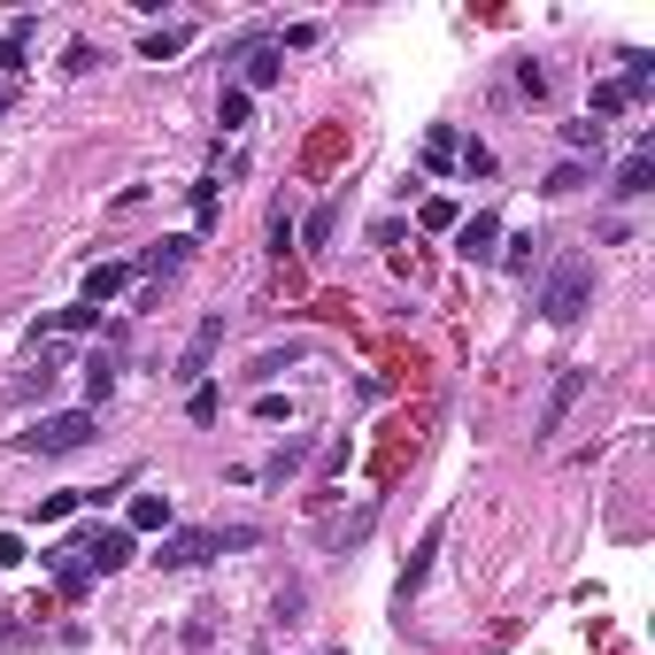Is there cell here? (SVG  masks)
Wrapping results in <instances>:
<instances>
[{
    "mask_svg": "<svg viewBox=\"0 0 655 655\" xmlns=\"http://www.w3.org/2000/svg\"><path fill=\"white\" fill-rule=\"evenodd\" d=\"M587 293H594V263H587V255H563L555 278H547V293H540L547 324H579V316H587Z\"/></svg>",
    "mask_w": 655,
    "mask_h": 655,
    "instance_id": "cell-1",
    "label": "cell"
},
{
    "mask_svg": "<svg viewBox=\"0 0 655 655\" xmlns=\"http://www.w3.org/2000/svg\"><path fill=\"white\" fill-rule=\"evenodd\" d=\"M86 440H93V408H54V417H39L16 448L24 455H77Z\"/></svg>",
    "mask_w": 655,
    "mask_h": 655,
    "instance_id": "cell-2",
    "label": "cell"
},
{
    "mask_svg": "<svg viewBox=\"0 0 655 655\" xmlns=\"http://www.w3.org/2000/svg\"><path fill=\"white\" fill-rule=\"evenodd\" d=\"M224 547H255V525H231V532H171L162 540V570H193V563H209V555H224Z\"/></svg>",
    "mask_w": 655,
    "mask_h": 655,
    "instance_id": "cell-3",
    "label": "cell"
},
{
    "mask_svg": "<svg viewBox=\"0 0 655 655\" xmlns=\"http://www.w3.org/2000/svg\"><path fill=\"white\" fill-rule=\"evenodd\" d=\"M216 348H224V316H201V332H193V340H186V355H178V378H186V386H209Z\"/></svg>",
    "mask_w": 655,
    "mask_h": 655,
    "instance_id": "cell-4",
    "label": "cell"
},
{
    "mask_svg": "<svg viewBox=\"0 0 655 655\" xmlns=\"http://www.w3.org/2000/svg\"><path fill=\"white\" fill-rule=\"evenodd\" d=\"M186 263H193V239H186V231H178V239H162V248H147V255H139V263H131V278H147V293H154V286H162V278H178V270H186Z\"/></svg>",
    "mask_w": 655,
    "mask_h": 655,
    "instance_id": "cell-5",
    "label": "cell"
},
{
    "mask_svg": "<svg viewBox=\"0 0 655 655\" xmlns=\"http://www.w3.org/2000/svg\"><path fill=\"white\" fill-rule=\"evenodd\" d=\"M494 248H502V216H494V209H478L470 224H455V255H463V263H486Z\"/></svg>",
    "mask_w": 655,
    "mask_h": 655,
    "instance_id": "cell-6",
    "label": "cell"
},
{
    "mask_svg": "<svg viewBox=\"0 0 655 655\" xmlns=\"http://www.w3.org/2000/svg\"><path fill=\"white\" fill-rule=\"evenodd\" d=\"M587 378H594V370H563V378L547 386V408H540V432H563V417H570V401L587 393Z\"/></svg>",
    "mask_w": 655,
    "mask_h": 655,
    "instance_id": "cell-7",
    "label": "cell"
},
{
    "mask_svg": "<svg viewBox=\"0 0 655 655\" xmlns=\"http://www.w3.org/2000/svg\"><path fill=\"white\" fill-rule=\"evenodd\" d=\"M278 77H286V47H270V39H263V47H248V86H239V93L255 101L263 86H278Z\"/></svg>",
    "mask_w": 655,
    "mask_h": 655,
    "instance_id": "cell-8",
    "label": "cell"
},
{
    "mask_svg": "<svg viewBox=\"0 0 655 655\" xmlns=\"http://www.w3.org/2000/svg\"><path fill=\"white\" fill-rule=\"evenodd\" d=\"M47 570H54V587H62V594H86V579H93V570H86V540H77V547H54V555H47Z\"/></svg>",
    "mask_w": 655,
    "mask_h": 655,
    "instance_id": "cell-9",
    "label": "cell"
},
{
    "mask_svg": "<svg viewBox=\"0 0 655 655\" xmlns=\"http://www.w3.org/2000/svg\"><path fill=\"white\" fill-rule=\"evenodd\" d=\"M124 532H171V494H131Z\"/></svg>",
    "mask_w": 655,
    "mask_h": 655,
    "instance_id": "cell-10",
    "label": "cell"
},
{
    "mask_svg": "<svg viewBox=\"0 0 655 655\" xmlns=\"http://www.w3.org/2000/svg\"><path fill=\"white\" fill-rule=\"evenodd\" d=\"M131 286V263H93L86 270V308H101V301H116Z\"/></svg>",
    "mask_w": 655,
    "mask_h": 655,
    "instance_id": "cell-11",
    "label": "cell"
},
{
    "mask_svg": "<svg viewBox=\"0 0 655 655\" xmlns=\"http://www.w3.org/2000/svg\"><path fill=\"white\" fill-rule=\"evenodd\" d=\"M131 563V532H101V540H86V570H124Z\"/></svg>",
    "mask_w": 655,
    "mask_h": 655,
    "instance_id": "cell-12",
    "label": "cell"
},
{
    "mask_svg": "<svg viewBox=\"0 0 655 655\" xmlns=\"http://www.w3.org/2000/svg\"><path fill=\"white\" fill-rule=\"evenodd\" d=\"M432 555H440V525H432V532L417 540V555H408V570H401V602H408V594L425 587V570H432Z\"/></svg>",
    "mask_w": 655,
    "mask_h": 655,
    "instance_id": "cell-13",
    "label": "cell"
},
{
    "mask_svg": "<svg viewBox=\"0 0 655 655\" xmlns=\"http://www.w3.org/2000/svg\"><path fill=\"white\" fill-rule=\"evenodd\" d=\"M532 263H540V231H517L509 255H502V270H509V278H532Z\"/></svg>",
    "mask_w": 655,
    "mask_h": 655,
    "instance_id": "cell-14",
    "label": "cell"
},
{
    "mask_svg": "<svg viewBox=\"0 0 655 655\" xmlns=\"http://www.w3.org/2000/svg\"><path fill=\"white\" fill-rule=\"evenodd\" d=\"M24 54H32V16H16L9 32H0V62H9V70H24Z\"/></svg>",
    "mask_w": 655,
    "mask_h": 655,
    "instance_id": "cell-15",
    "label": "cell"
},
{
    "mask_svg": "<svg viewBox=\"0 0 655 655\" xmlns=\"http://www.w3.org/2000/svg\"><path fill=\"white\" fill-rule=\"evenodd\" d=\"M186 39H193L186 24H171V32H147V39H139V54H147V62H171V54H178Z\"/></svg>",
    "mask_w": 655,
    "mask_h": 655,
    "instance_id": "cell-16",
    "label": "cell"
},
{
    "mask_svg": "<svg viewBox=\"0 0 655 655\" xmlns=\"http://www.w3.org/2000/svg\"><path fill=\"white\" fill-rule=\"evenodd\" d=\"M647 186H655V154L640 147V154L625 162V171H617V193H647Z\"/></svg>",
    "mask_w": 655,
    "mask_h": 655,
    "instance_id": "cell-17",
    "label": "cell"
},
{
    "mask_svg": "<svg viewBox=\"0 0 655 655\" xmlns=\"http://www.w3.org/2000/svg\"><path fill=\"white\" fill-rule=\"evenodd\" d=\"M86 393H93V401L116 393V355H93V363H86Z\"/></svg>",
    "mask_w": 655,
    "mask_h": 655,
    "instance_id": "cell-18",
    "label": "cell"
},
{
    "mask_svg": "<svg viewBox=\"0 0 655 655\" xmlns=\"http://www.w3.org/2000/svg\"><path fill=\"white\" fill-rule=\"evenodd\" d=\"M248 109H255L248 93H239V86H224V101H216V124H224V131H239V124H248Z\"/></svg>",
    "mask_w": 655,
    "mask_h": 655,
    "instance_id": "cell-19",
    "label": "cell"
},
{
    "mask_svg": "<svg viewBox=\"0 0 655 655\" xmlns=\"http://www.w3.org/2000/svg\"><path fill=\"white\" fill-rule=\"evenodd\" d=\"M370 517H378V509L363 502V509H355L348 525H324V540H332V547H348V540H363V532H370Z\"/></svg>",
    "mask_w": 655,
    "mask_h": 655,
    "instance_id": "cell-20",
    "label": "cell"
},
{
    "mask_svg": "<svg viewBox=\"0 0 655 655\" xmlns=\"http://www.w3.org/2000/svg\"><path fill=\"white\" fill-rule=\"evenodd\" d=\"M425 162H432V171H448V162H455V131H448V124H432V139H425Z\"/></svg>",
    "mask_w": 655,
    "mask_h": 655,
    "instance_id": "cell-21",
    "label": "cell"
},
{
    "mask_svg": "<svg viewBox=\"0 0 655 655\" xmlns=\"http://www.w3.org/2000/svg\"><path fill=\"white\" fill-rule=\"evenodd\" d=\"M301 463H308V440H286V448H278L263 470H270V478H286V470H301Z\"/></svg>",
    "mask_w": 655,
    "mask_h": 655,
    "instance_id": "cell-22",
    "label": "cell"
},
{
    "mask_svg": "<svg viewBox=\"0 0 655 655\" xmlns=\"http://www.w3.org/2000/svg\"><path fill=\"white\" fill-rule=\"evenodd\" d=\"M563 147H570V154H587V147H602V124H563Z\"/></svg>",
    "mask_w": 655,
    "mask_h": 655,
    "instance_id": "cell-23",
    "label": "cell"
},
{
    "mask_svg": "<svg viewBox=\"0 0 655 655\" xmlns=\"http://www.w3.org/2000/svg\"><path fill=\"white\" fill-rule=\"evenodd\" d=\"M186 408H193V425H216V386H193Z\"/></svg>",
    "mask_w": 655,
    "mask_h": 655,
    "instance_id": "cell-24",
    "label": "cell"
},
{
    "mask_svg": "<svg viewBox=\"0 0 655 655\" xmlns=\"http://www.w3.org/2000/svg\"><path fill=\"white\" fill-rule=\"evenodd\" d=\"M93 324H101V308H86V301L62 308V332H93Z\"/></svg>",
    "mask_w": 655,
    "mask_h": 655,
    "instance_id": "cell-25",
    "label": "cell"
},
{
    "mask_svg": "<svg viewBox=\"0 0 655 655\" xmlns=\"http://www.w3.org/2000/svg\"><path fill=\"white\" fill-rule=\"evenodd\" d=\"M625 101H632V93H625V86H617V77H609V86H594V109H602V116H617V109H625Z\"/></svg>",
    "mask_w": 655,
    "mask_h": 655,
    "instance_id": "cell-26",
    "label": "cell"
},
{
    "mask_svg": "<svg viewBox=\"0 0 655 655\" xmlns=\"http://www.w3.org/2000/svg\"><path fill=\"white\" fill-rule=\"evenodd\" d=\"M425 224H432V231H455V201L432 193V201H425Z\"/></svg>",
    "mask_w": 655,
    "mask_h": 655,
    "instance_id": "cell-27",
    "label": "cell"
},
{
    "mask_svg": "<svg viewBox=\"0 0 655 655\" xmlns=\"http://www.w3.org/2000/svg\"><path fill=\"white\" fill-rule=\"evenodd\" d=\"M455 154H463V171H470V178H486V171H494V154H486L478 139H470V147H455Z\"/></svg>",
    "mask_w": 655,
    "mask_h": 655,
    "instance_id": "cell-28",
    "label": "cell"
},
{
    "mask_svg": "<svg viewBox=\"0 0 655 655\" xmlns=\"http://www.w3.org/2000/svg\"><path fill=\"white\" fill-rule=\"evenodd\" d=\"M579 186H587V171H579V162H563V171L547 178V193H579Z\"/></svg>",
    "mask_w": 655,
    "mask_h": 655,
    "instance_id": "cell-29",
    "label": "cell"
},
{
    "mask_svg": "<svg viewBox=\"0 0 655 655\" xmlns=\"http://www.w3.org/2000/svg\"><path fill=\"white\" fill-rule=\"evenodd\" d=\"M255 655H270V647H255Z\"/></svg>",
    "mask_w": 655,
    "mask_h": 655,
    "instance_id": "cell-30",
    "label": "cell"
},
{
    "mask_svg": "<svg viewBox=\"0 0 655 655\" xmlns=\"http://www.w3.org/2000/svg\"><path fill=\"white\" fill-rule=\"evenodd\" d=\"M0 109H9V101H0Z\"/></svg>",
    "mask_w": 655,
    "mask_h": 655,
    "instance_id": "cell-31",
    "label": "cell"
}]
</instances>
